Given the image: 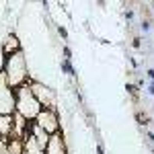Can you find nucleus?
<instances>
[{"mask_svg": "<svg viewBox=\"0 0 154 154\" xmlns=\"http://www.w3.org/2000/svg\"><path fill=\"white\" fill-rule=\"evenodd\" d=\"M0 72H2L6 84L11 86L12 91L29 82L31 80V74H29L27 56L23 54V49L17 51V54H12V56H8V58H4V64H2V70Z\"/></svg>", "mask_w": 154, "mask_h": 154, "instance_id": "nucleus-1", "label": "nucleus"}, {"mask_svg": "<svg viewBox=\"0 0 154 154\" xmlns=\"http://www.w3.org/2000/svg\"><path fill=\"white\" fill-rule=\"evenodd\" d=\"M14 101H17L14 113L21 115L25 121H35V117L41 113V105L37 103L35 95L31 93L29 82L23 84V86H19V88H14Z\"/></svg>", "mask_w": 154, "mask_h": 154, "instance_id": "nucleus-2", "label": "nucleus"}, {"mask_svg": "<svg viewBox=\"0 0 154 154\" xmlns=\"http://www.w3.org/2000/svg\"><path fill=\"white\" fill-rule=\"evenodd\" d=\"M29 86H31V93L35 95L37 103L41 105V109H51V111H56V91L48 86V84L43 82H37V80H29Z\"/></svg>", "mask_w": 154, "mask_h": 154, "instance_id": "nucleus-3", "label": "nucleus"}, {"mask_svg": "<svg viewBox=\"0 0 154 154\" xmlns=\"http://www.w3.org/2000/svg\"><path fill=\"white\" fill-rule=\"evenodd\" d=\"M33 123L37 128H41L45 134H49V136L60 131V115H58V111H51V109H41V113L35 117Z\"/></svg>", "mask_w": 154, "mask_h": 154, "instance_id": "nucleus-4", "label": "nucleus"}, {"mask_svg": "<svg viewBox=\"0 0 154 154\" xmlns=\"http://www.w3.org/2000/svg\"><path fill=\"white\" fill-rule=\"evenodd\" d=\"M14 91L6 84L2 72H0V115H14Z\"/></svg>", "mask_w": 154, "mask_h": 154, "instance_id": "nucleus-5", "label": "nucleus"}, {"mask_svg": "<svg viewBox=\"0 0 154 154\" xmlns=\"http://www.w3.org/2000/svg\"><path fill=\"white\" fill-rule=\"evenodd\" d=\"M43 152L45 154H68V146H66V140H64L62 131L49 136V142H48V146H45Z\"/></svg>", "mask_w": 154, "mask_h": 154, "instance_id": "nucleus-6", "label": "nucleus"}, {"mask_svg": "<svg viewBox=\"0 0 154 154\" xmlns=\"http://www.w3.org/2000/svg\"><path fill=\"white\" fill-rule=\"evenodd\" d=\"M14 134V117L12 115H0V140L6 142Z\"/></svg>", "mask_w": 154, "mask_h": 154, "instance_id": "nucleus-7", "label": "nucleus"}, {"mask_svg": "<svg viewBox=\"0 0 154 154\" xmlns=\"http://www.w3.org/2000/svg\"><path fill=\"white\" fill-rule=\"evenodd\" d=\"M17 51H21V41H19V37L17 35L4 37V41H2V54H4V58H8L12 54H17Z\"/></svg>", "mask_w": 154, "mask_h": 154, "instance_id": "nucleus-8", "label": "nucleus"}, {"mask_svg": "<svg viewBox=\"0 0 154 154\" xmlns=\"http://www.w3.org/2000/svg\"><path fill=\"white\" fill-rule=\"evenodd\" d=\"M6 148H8L11 154H23V150H25L23 138H8L6 140Z\"/></svg>", "mask_w": 154, "mask_h": 154, "instance_id": "nucleus-9", "label": "nucleus"}, {"mask_svg": "<svg viewBox=\"0 0 154 154\" xmlns=\"http://www.w3.org/2000/svg\"><path fill=\"white\" fill-rule=\"evenodd\" d=\"M23 142H25L23 154H45V152H43V148H39V146H37V144L31 140V136H25Z\"/></svg>", "mask_w": 154, "mask_h": 154, "instance_id": "nucleus-10", "label": "nucleus"}, {"mask_svg": "<svg viewBox=\"0 0 154 154\" xmlns=\"http://www.w3.org/2000/svg\"><path fill=\"white\" fill-rule=\"evenodd\" d=\"M0 154H11L6 148V142H2V140H0Z\"/></svg>", "mask_w": 154, "mask_h": 154, "instance_id": "nucleus-11", "label": "nucleus"}, {"mask_svg": "<svg viewBox=\"0 0 154 154\" xmlns=\"http://www.w3.org/2000/svg\"><path fill=\"white\" fill-rule=\"evenodd\" d=\"M148 29H150V23H148V21H144V23H142V31H148Z\"/></svg>", "mask_w": 154, "mask_h": 154, "instance_id": "nucleus-12", "label": "nucleus"}]
</instances>
